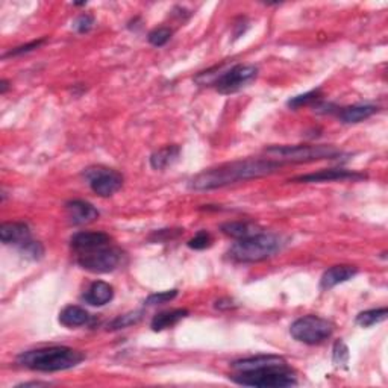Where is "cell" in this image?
<instances>
[{
    "label": "cell",
    "mask_w": 388,
    "mask_h": 388,
    "mask_svg": "<svg viewBox=\"0 0 388 388\" xmlns=\"http://www.w3.org/2000/svg\"><path fill=\"white\" fill-rule=\"evenodd\" d=\"M232 383L255 388H287L297 385L296 373L279 355H256L233 361Z\"/></svg>",
    "instance_id": "obj_1"
},
{
    "label": "cell",
    "mask_w": 388,
    "mask_h": 388,
    "mask_svg": "<svg viewBox=\"0 0 388 388\" xmlns=\"http://www.w3.org/2000/svg\"><path fill=\"white\" fill-rule=\"evenodd\" d=\"M285 164L272 158H249L243 161L222 164L208 168L190 181V188L196 192H209V190L223 188L228 185L258 179L277 173Z\"/></svg>",
    "instance_id": "obj_2"
},
{
    "label": "cell",
    "mask_w": 388,
    "mask_h": 388,
    "mask_svg": "<svg viewBox=\"0 0 388 388\" xmlns=\"http://www.w3.org/2000/svg\"><path fill=\"white\" fill-rule=\"evenodd\" d=\"M85 360V355L80 350L67 346H50L40 347L21 352L17 356V363L21 367L34 372H64L76 367Z\"/></svg>",
    "instance_id": "obj_3"
},
{
    "label": "cell",
    "mask_w": 388,
    "mask_h": 388,
    "mask_svg": "<svg viewBox=\"0 0 388 388\" xmlns=\"http://www.w3.org/2000/svg\"><path fill=\"white\" fill-rule=\"evenodd\" d=\"M282 247L281 237L275 233L260 232L252 237L237 240L228 251V256L236 262H260L264 261L276 252H279Z\"/></svg>",
    "instance_id": "obj_4"
},
{
    "label": "cell",
    "mask_w": 388,
    "mask_h": 388,
    "mask_svg": "<svg viewBox=\"0 0 388 388\" xmlns=\"http://www.w3.org/2000/svg\"><path fill=\"white\" fill-rule=\"evenodd\" d=\"M266 153L272 159L281 161L284 164H302V163H314V161L321 159H334L341 155V152L334 148V146H272L267 148Z\"/></svg>",
    "instance_id": "obj_5"
},
{
    "label": "cell",
    "mask_w": 388,
    "mask_h": 388,
    "mask_svg": "<svg viewBox=\"0 0 388 388\" xmlns=\"http://www.w3.org/2000/svg\"><path fill=\"white\" fill-rule=\"evenodd\" d=\"M290 334L296 341L316 346V344L331 339L334 334V325L323 317L310 314V316H304L293 321Z\"/></svg>",
    "instance_id": "obj_6"
},
{
    "label": "cell",
    "mask_w": 388,
    "mask_h": 388,
    "mask_svg": "<svg viewBox=\"0 0 388 388\" xmlns=\"http://www.w3.org/2000/svg\"><path fill=\"white\" fill-rule=\"evenodd\" d=\"M258 67L252 64L226 65L220 76L216 79L214 89L220 94H233L253 82L258 76Z\"/></svg>",
    "instance_id": "obj_7"
},
{
    "label": "cell",
    "mask_w": 388,
    "mask_h": 388,
    "mask_svg": "<svg viewBox=\"0 0 388 388\" xmlns=\"http://www.w3.org/2000/svg\"><path fill=\"white\" fill-rule=\"evenodd\" d=\"M123 253L114 246H104L91 252L76 255V262L91 273H109L120 266Z\"/></svg>",
    "instance_id": "obj_8"
},
{
    "label": "cell",
    "mask_w": 388,
    "mask_h": 388,
    "mask_svg": "<svg viewBox=\"0 0 388 388\" xmlns=\"http://www.w3.org/2000/svg\"><path fill=\"white\" fill-rule=\"evenodd\" d=\"M84 178L89 181V185L94 193L100 197H109L115 194L123 187V174L114 168L104 166H93L85 168Z\"/></svg>",
    "instance_id": "obj_9"
},
{
    "label": "cell",
    "mask_w": 388,
    "mask_h": 388,
    "mask_svg": "<svg viewBox=\"0 0 388 388\" xmlns=\"http://www.w3.org/2000/svg\"><path fill=\"white\" fill-rule=\"evenodd\" d=\"M364 173H358L346 168H328V170H320L317 173L302 174L290 179L288 182H296V184H320V182H334V181H361L365 179Z\"/></svg>",
    "instance_id": "obj_10"
},
{
    "label": "cell",
    "mask_w": 388,
    "mask_h": 388,
    "mask_svg": "<svg viewBox=\"0 0 388 388\" xmlns=\"http://www.w3.org/2000/svg\"><path fill=\"white\" fill-rule=\"evenodd\" d=\"M111 244V237L105 232H78L70 240L71 251L76 255Z\"/></svg>",
    "instance_id": "obj_11"
},
{
    "label": "cell",
    "mask_w": 388,
    "mask_h": 388,
    "mask_svg": "<svg viewBox=\"0 0 388 388\" xmlns=\"http://www.w3.org/2000/svg\"><path fill=\"white\" fill-rule=\"evenodd\" d=\"M67 217L71 225H87L99 218V211L90 202L85 201H70L65 203Z\"/></svg>",
    "instance_id": "obj_12"
},
{
    "label": "cell",
    "mask_w": 388,
    "mask_h": 388,
    "mask_svg": "<svg viewBox=\"0 0 388 388\" xmlns=\"http://www.w3.org/2000/svg\"><path fill=\"white\" fill-rule=\"evenodd\" d=\"M0 240L2 243L6 246H16V247H21L23 244H26L27 241H31V229L26 223H20V222H10V223H3L0 226Z\"/></svg>",
    "instance_id": "obj_13"
},
{
    "label": "cell",
    "mask_w": 388,
    "mask_h": 388,
    "mask_svg": "<svg viewBox=\"0 0 388 388\" xmlns=\"http://www.w3.org/2000/svg\"><path fill=\"white\" fill-rule=\"evenodd\" d=\"M378 111L379 108L376 105L358 104L339 108L336 109V117H339V120L344 124H356L370 119V117L375 115Z\"/></svg>",
    "instance_id": "obj_14"
},
{
    "label": "cell",
    "mask_w": 388,
    "mask_h": 388,
    "mask_svg": "<svg viewBox=\"0 0 388 388\" xmlns=\"http://www.w3.org/2000/svg\"><path fill=\"white\" fill-rule=\"evenodd\" d=\"M358 275V269L354 266H334L328 269L320 279L321 290H332L336 285L347 282Z\"/></svg>",
    "instance_id": "obj_15"
},
{
    "label": "cell",
    "mask_w": 388,
    "mask_h": 388,
    "mask_svg": "<svg viewBox=\"0 0 388 388\" xmlns=\"http://www.w3.org/2000/svg\"><path fill=\"white\" fill-rule=\"evenodd\" d=\"M113 297H114L113 285H109L108 282L104 281L93 282L82 296L85 304H89L91 306H104L111 302Z\"/></svg>",
    "instance_id": "obj_16"
},
{
    "label": "cell",
    "mask_w": 388,
    "mask_h": 388,
    "mask_svg": "<svg viewBox=\"0 0 388 388\" xmlns=\"http://www.w3.org/2000/svg\"><path fill=\"white\" fill-rule=\"evenodd\" d=\"M91 314L78 305H69L60 312V323L65 328H79L90 325Z\"/></svg>",
    "instance_id": "obj_17"
},
{
    "label": "cell",
    "mask_w": 388,
    "mask_h": 388,
    "mask_svg": "<svg viewBox=\"0 0 388 388\" xmlns=\"http://www.w3.org/2000/svg\"><path fill=\"white\" fill-rule=\"evenodd\" d=\"M181 149L179 146L172 144L166 146V148L159 149L157 152H153L150 155V166L155 170H164V168L173 166L179 159Z\"/></svg>",
    "instance_id": "obj_18"
},
{
    "label": "cell",
    "mask_w": 388,
    "mask_h": 388,
    "mask_svg": "<svg viewBox=\"0 0 388 388\" xmlns=\"http://www.w3.org/2000/svg\"><path fill=\"white\" fill-rule=\"evenodd\" d=\"M220 229L226 236H229L236 240H241V238H247L252 237L255 233L262 232L261 226H258L253 222H228L220 226Z\"/></svg>",
    "instance_id": "obj_19"
},
{
    "label": "cell",
    "mask_w": 388,
    "mask_h": 388,
    "mask_svg": "<svg viewBox=\"0 0 388 388\" xmlns=\"http://www.w3.org/2000/svg\"><path fill=\"white\" fill-rule=\"evenodd\" d=\"M188 316V311L187 310H172V311H163L157 314L155 317L152 319V323L150 328L152 331L159 332V331H164L167 328H172L174 325H178L182 319H185Z\"/></svg>",
    "instance_id": "obj_20"
},
{
    "label": "cell",
    "mask_w": 388,
    "mask_h": 388,
    "mask_svg": "<svg viewBox=\"0 0 388 388\" xmlns=\"http://www.w3.org/2000/svg\"><path fill=\"white\" fill-rule=\"evenodd\" d=\"M388 317V310L387 308H375V310H367L363 311L356 316L355 321L356 325L361 328H372L378 323H383Z\"/></svg>",
    "instance_id": "obj_21"
},
{
    "label": "cell",
    "mask_w": 388,
    "mask_h": 388,
    "mask_svg": "<svg viewBox=\"0 0 388 388\" xmlns=\"http://www.w3.org/2000/svg\"><path fill=\"white\" fill-rule=\"evenodd\" d=\"M143 314H144L143 311H133L115 317L111 323H108V331H119V329H126L129 326H134L143 319Z\"/></svg>",
    "instance_id": "obj_22"
},
{
    "label": "cell",
    "mask_w": 388,
    "mask_h": 388,
    "mask_svg": "<svg viewBox=\"0 0 388 388\" xmlns=\"http://www.w3.org/2000/svg\"><path fill=\"white\" fill-rule=\"evenodd\" d=\"M320 98H321V90L320 89L311 90L308 93H304V94H299V96L291 98L287 102V105L291 109H299V108H302V106H308V105H312V104H317V102L320 100Z\"/></svg>",
    "instance_id": "obj_23"
},
{
    "label": "cell",
    "mask_w": 388,
    "mask_h": 388,
    "mask_svg": "<svg viewBox=\"0 0 388 388\" xmlns=\"http://www.w3.org/2000/svg\"><path fill=\"white\" fill-rule=\"evenodd\" d=\"M173 35V31L170 27H166V26H161V27H155L153 31L149 32L148 35V40L152 46L155 47H163L166 46L168 41H170Z\"/></svg>",
    "instance_id": "obj_24"
},
{
    "label": "cell",
    "mask_w": 388,
    "mask_h": 388,
    "mask_svg": "<svg viewBox=\"0 0 388 388\" xmlns=\"http://www.w3.org/2000/svg\"><path fill=\"white\" fill-rule=\"evenodd\" d=\"M19 251L21 255L26 256L27 260H32V261L41 260L43 255H45V247L41 246L40 241H34V240L27 241L26 244L19 247Z\"/></svg>",
    "instance_id": "obj_25"
},
{
    "label": "cell",
    "mask_w": 388,
    "mask_h": 388,
    "mask_svg": "<svg viewBox=\"0 0 388 388\" xmlns=\"http://www.w3.org/2000/svg\"><path fill=\"white\" fill-rule=\"evenodd\" d=\"M178 296V290H168V291H161V293H155V295H150L148 299L144 300V305H163L170 302L174 297Z\"/></svg>",
    "instance_id": "obj_26"
},
{
    "label": "cell",
    "mask_w": 388,
    "mask_h": 388,
    "mask_svg": "<svg viewBox=\"0 0 388 388\" xmlns=\"http://www.w3.org/2000/svg\"><path fill=\"white\" fill-rule=\"evenodd\" d=\"M212 243V238L209 236V232L207 231H201V232H197L194 238H192L187 243V246L190 249H194V251H203V249H207L209 247Z\"/></svg>",
    "instance_id": "obj_27"
},
{
    "label": "cell",
    "mask_w": 388,
    "mask_h": 388,
    "mask_svg": "<svg viewBox=\"0 0 388 388\" xmlns=\"http://www.w3.org/2000/svg\"><path fill=\"white\" fill-rule=\"evenodd\" d=\"M46 43V38H41V40H35V41H31V43H27V45H23V46H19L16 49H12L10 50L8 54H5L2 58L3 60H6V58H12V56H20V55H25V54H29V52H34L35 49H38L41 47L43 45Z\"/></svg>",
    "instance_id": "obj_28"
},
{
    "label": "cell",
    "mask_w": 388,
    "mask_h": 388,
    "mask_svg": "<svg viewBox=\"0 0 388 388\" xmlns=\"http://www.w3.org/2000/svg\"><path fill=\"white\" fill-rule=\"evenodd\" d=\"M94 26V19L90 14H80V16L75 20L73 27L76 29V32L79 34H87L90 32Z\"/></svg>",
    "instance_id": "obj_29"
},
{
    "label": "cell",
    "mask_w": 388,
    "mask_h": 388,
    "mask_svg": "<svg viewBox=\"0 0 388 388\" xmlns=\"http://www.w3.org/2000/svg\"><path fill=\"white\" fill-rule=\"evenodd\" d=\"M349 361V349L343 341L334 344V363L336 365H346Z\"/></svg>",
    "instance_id": "obj_30"
},
{
    "label": "cell",
    "mask_w": 388,
    "mask_h": 388,
    "mask_svg": "<svg viewBox=\"0 0 388 388\" xmlns=\"http://www.w3.org/2000/svg\"><path fill=\"white\" fill-rule=\"evenodd\" d=\"M41 385H49V383H38V380H34V383H23V384H20L17 387H41Z\"/></svg>",
    "instance_id": "obj_31"
},
{
    "label": "cell",
    "mask_w": 388,
    "mask_h": 388,
    "mask_svg": "<svg viewBox=\"0 0 388 388\" xmlns=\"http://www.w3.org/2000/svg\"><path fill=\"white\" fill-rule=\"evenodd\" d=\"M8 89H10V82H8V80L3 79L2 82H0V93L5 94L6 91H8Z\"/></svg>",
    "instance_id": "obj_32"
}]
</instances>
